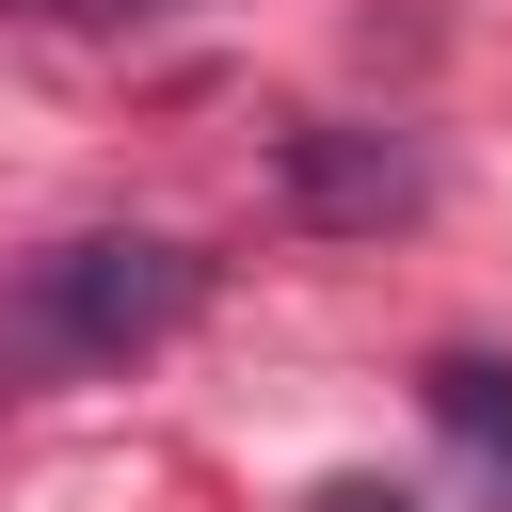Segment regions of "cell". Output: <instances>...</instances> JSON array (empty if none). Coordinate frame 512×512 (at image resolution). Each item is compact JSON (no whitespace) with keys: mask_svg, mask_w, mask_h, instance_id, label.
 <instances>
[{"mask_svg":"<svg viewBox=\"0 0 512 512\" xmlns=\"http://www.w3.org/2000/svg\"><path fill=\"white\" fill-rule=\"evenodd\" d=\"M192 304H208V256H176V240H144V224H96V240L32 256L16 336H32L48 368H128V352H160Z\"/></svg>","mask_w":512,"mask_h":512,"instance_id":"cell-1","label":"cell"},{"mask_svg":"<svg viewBox=\"0 0 512 512\" xmlns=\"http://www.w3.org/2000/svg\"><path fill=\"white\" fill-rule=\"evenodd\" d=\"M288 208H304V224H416V208H432V160H416L400 128L320 112V128H288Z\"/></svg>","mask_w":512,"mask_h":512,"instance_id":"cell-2","label":"cell"},{"mask_svg":"<svg viewBox=\"0 0 512 512\" xmlns=\"http://www.w3.org/2000/svg\"><path fill=\"white\" fill-rule=\"evenodd\" d=\"M416 400H432V432L464 448V480H480V496H512V368H496V352H432V368H416Z\"/></svg>","mask_w":512,"mask_h":512,"instance_id":"cell-3","label":"cell"},{"mask_svg":"<svg viewBox=\"0 0 512 512\" xmlns=\"http://www.w3.org/2000/svg\"><path fill=\"white\" fill-rule=\"evenodd\" d=\"M304 512H416V496H400V480H320Z\"/></svg>","mask_w":512,"mask_h":512,"instance_id":"cell-4","label":"cell"},{"mask_svg":"<svg viewBox=\"0 0 512 512\" xmlns=\"http://www.w3.org/2000/svg\"><path fill=\"white\" fill-rule=\"evenodd\" d=\"M64 16H144V0H64Z\"/></svg>","mask_w":512,"mask_h":512,"instance_id":"cell-5","label":"cell"}]
</instances>
